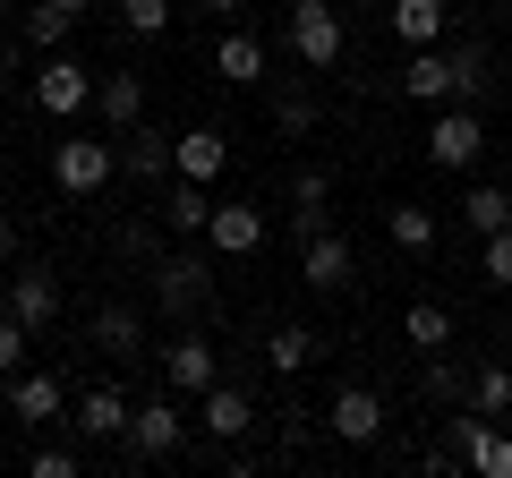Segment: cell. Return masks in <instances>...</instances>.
I'll return each mask as SVG.
<instances>
[{"label":"cell","mask_w":512,"mask_h":478,"mask_svg":"<svg viewBox=\"0 0 512 478\" xmlns=\"http://www.w3.org/2000/svg\"><path fill=\"white\" fill-rule=\"evenodd\" d=\"M461 222H470L478 239H487V231H512V197H504V188H487V180H478L470 197H461Z\"/></svg>","instance_id":"28"},{"label":"cell","mask_w":512,"mask_h":478,"mask_svg":"<svg viewBox=\"0 0 512 478\" xmlns=\"http://www.w3.org/2000/svg\"><path fill=\"white\" fill-rule=\"evenodd\" d=\"M402 333H410V342H419V350H444V342H453V316H444L436 299H419V308L402 316Z\"/></svg>","instance_id":"31"},{"label":"cell","mask_w":512,"mask_h":478,"mask_svg":"<svg viewBox=\"0 0 512 478\" xmlns=\"http://www.w3.org/2000/svg\"><path fill=\"white\" fill-rule=\"evenodd\" d=\"M171 154H180V180H197V188H214V180H222V163H231V146H222L214 129H188V137H171Z\"/></svg>","instance_id":"21"},{"label":"cell","mask_w":512,"mask_h":478,"mask_svg":"<svg viewBox=\"0 0 512 478\" xmlns=\"http://www.w3.org/2000/svg\"><path fill=\"white\" fill-rule=\"evenodd\" d=\"M444 444L461 453V470H478V478H512V436L487 419V410H453V419H444Z\"/></svg>","instance_id":"3"},{"label":"cell","mask_w":512,"mask_h":478,"mask_svg":"<svg viewBox=\"0 0 512 478\" xmlns=\"http://www.w3.org/2000/svg\"><path fill=\"white\" fill-rule=\"evenodd\" d=\"M35 103L52 111V120H77V111L94 103V77L77 69V60H60V52H52V60L35 69Z\"/></svg>","instance_id":"9"},{"label":"cell","mask_w":512,"mask_h":478,"mask_svg":"<svg viewBox=\"0 0 512 478\" xmlns=\"http://www.w3.org/2000/svg\"><path fill=\"white\" fill-rule=\"evenodd\" d=\"M402 94H410V103H427V111H444V103H453V52L419 43V52H410V69H402Z\"/></svg>","instance_id":"15"},{"label":"cell","mask_w":512,"mask_h":478,"mask_svg":"<svg viewBox=\"0 0 512 478\" xmlns=\"http://www.w3.org/2000/svg\"><path fill=\"white\" fill-rule=\"evenodd\" d=\"M470 410H487V419L512 410V368H504V359H487V368L470 376Z\"/></svg>","instance_id":"29"},{"label":"cell","mask_w":512,"mask_h":478,"mask_svg":"<svg viewBox=\"0 0 512 478\" xmlns=\"http://www.w3.org/2000/svg\"><path fill=\"white\" fill-rule=\"evenodd\" d=\"M205 248H214V257H256V248H265V214H256V205H214Z\"/></svg>","instance_id":"13"},{"label":"cell","mask_w":512,"mask_h":478,"mask_svg":"<svg viewBox=\"0 0 512 478\" xmlns=\"http://www.w3.org/2000/svg\"><path fill=\"white\" fill-rule=\"evenodd\" d=\"M205 222H214L205 188H197V180H171V188H163V231H205Z\"/></svg>","instance_id":"25"},{"label":"cell","mask_w":512,"mask_h":478,"mask_svg":"<svg viewBox=\"0 0 512 478\" xmlns=\"http://www.w3.org/2000/svg\"><path fill=\"white\" fill-rule=\"evenodd\" d=\"M291 205H299L291 231L316 239V231H325V205H333V180H325V171H299V180H291Z\"/></svg>","instance_id":"24"},{"label":"cell","mask_w":512,"mask_h":478,"mask_svg":"<svg viewBox=\"0 0 512 478\" xmlns=\"http://www.w3.org/2000/svg\"><path fill=\"white\" fill-rule=\"evenodd\" d=\"M291 52L308 69H333L342 60V9L333 0H291Z\"/></svg>","instance_id":"6"},{"label":"cell","mask_w":512,"mask_h":478,"mask_svg":"<svg viewBox=\"0 0 512 478\" xmlns=\"http://www.w3.org/2000/svg\"><path fill=\"white\" fill-rule=\"evenodd\" d=\"M0 43H9V0H0Z\"/></svg>","instance_id":"41"},{"label":"cell","mask_w":512,"mask_h":478,"mask_svg":"<svg viewBox=\"0 0 512 478\" xmlns=\"http://www.w3.org/2000/svg\"><path fill=\"white\" fill-rule=\"evenodd\" d=\"M52 9H69V18H86V9H94V0H52Z\"/></svg>","instance_id":"40"},{"label":"cell","mask_w":512,"mask_h":478,"mask_svg":"<svg viewBox=\"0 0 512 478\" xmlns=\"http://www.w3.org/2000/svg\"><path fill=\"white\" fill-rule=\"evenodd\" d=\"M265 368H274V376H299V368H316V333H308V325H282L274 342H265Z\"/></svg>","instance_id":"27"},{"label":"cell","mask_w":512,"mask_h":478,"mask_svg":"<svg viewBox=\"0 0 512 478\" xmlns=\"http://www.w3.org/2000/svg\"><path fill=\"white\" fill-rule=\"evenodd\" d=\"M299 282H308V291H350V282H359V257H350V239H342V231L299 239Z\"/></svg>","instance_id":"7"},{"label":"cell","mask_w":512,"mask_h":478,"mask_svg":"<svg viewBox=\"0 0 512 478\" xmlns=\"http://www.w3.org/2000/svg\"><path fill=\"white\" fill-rule=\"evenodd\" d=\"M69 427H77L86 444H111V436H128V402H120L111 385H86V402H77Z\"/></svg>","instance_id":"20"},{"label":"cell","mask_w":512,"mask_h":478,"mask_svg":"<svg viewBox=\"0 0 512 478\" xmlns=\"http://www.w3.org/2000/svg\"><path fill=\"white\" fill-rule=\"evenodd\" d=\"M52 180L69 188V197H94V188L120 180V146H103V137H60L52 146Z\"/></svg>","instance_id":"4"},{"label":"cell","mask_w":512,"mask_h":478,"mask_svg":"<svg viewBox=\"0 0 512 478\" xmlns=\"http://www.w3.org/2000/svg\"><path fill=\"white\" fill-rule=\"evenodd\" d=\"M154 308L163 316H205V299H214V257H197V248H180V257H154Z\"/></svg>","instance_id":"1"},{"label":"cell","mask_w":512,"mask_h":478,"mask_svg":"<svg viewBox=\"0 0 512 478\" xmlns=\"http://www.w3.org/2000/svg\"><path fill=\"white\" fill-rule=\"evenodd\" d=\"M197 427H205L214 444H239V436L256 427V402H248L239 385H222V376H214V385L197 393Z\"/></svg>","instance_id":"10"},{"label":"cell","mask_w":512,"mask_h":478,"mask_svg":"<svg viewBox=\"0 0 512 478\" xmlns=\"http://www.w3.org/2000/svg\"><path fill=\"white\" fill-rule=\"evenodd\" d=\"M120 26H128V35H163V26H171V0H120Z\"/></svg>","instance_id":"34"},{"label":"cell","mask_w":512,"mask_h":478,"mask_svg":"<svg viewBox=\"0 0 512 478\" xmlns=\"http://www.w3.org/2000/svg\"><path fill=\"white\" fill-rule=\"evenodd\" d=\"M86 342H94V350H111V359H146V316L128 308V299H111V308H94Z\"/></svg>","instance_id":"14"},{"label":"cell","mask_w":512,"mask_h":478,"mask_svg":"<svg viewBox=\"0 0 512 478\" xmlns=\"http://www.w3.org/2000/svg\"><path fill=\"white\" fill-rule=\"evenodd\" d=\"M18 257V214H9V205H0V265Z\"/></svg>","instance_id":"38"},{"label":"cell","mask_w":512,"mask_h":478,"mask_svg":"<svg viewBox=\"0 0 512 478\" xmlns=\"http://www.w3.org/2000/svg\"><path fill=\"white\" fill-rule=\"evenodd\" d=\"M9 419L18 427H52L60 419V385L52 376H9Z\"/></svg>","instance_id":"23"},{"label":"cell","mask_w":512,"mask_h":478,"mask_svg":"<svg viewBox=\"0 0 512 478\" xmlns=\"http://www.w3.org/2000/svg\"><path fill=\"white\" fill-rule=\"evenodd\" d=\"M274 129H282V137H308V129H316V94H308V86H282V94H274Z\"/></svg>","instance_id":"30"},{"label":"cell","mask_w":512,"mask_h":478,"mask_svg":"<svg viewBox=\"0 0 512 478\" xmlns=\"http://www.w3.org/2000/svg\"><path fill=\"white\" fill-rule=\"evenodd\" d=\"M86 470V453H69V444H43L35 453V478H77Z\"/></svg>","instance_id":"36"},{"label":"cell","mask_w":512,"mask_h":478,"mask_svg":"<svg viewBox=\"0 0 512 478\" xmlns=\"http://www.w3.org/2000/svg\"><path fill=\"white\" fill-rule=\"evenodd\" d=\"M384 18H393V35H402L410 52H419V43H444V18H453V0H393Z\"/></svg>","instance_id":"22"},{"label":"cell","mask_w":512,"mask_h":478,"mask_svg":"<svg viewBox=\"0 0 512 478\" xmlns=\"http://www.w3.org/2000/svg\"><path fill=\"white\" fill-rule=\"evenodd\" d=\"M94 111H103L111 129H137V120H146V77L137 69H103L94 77Z\"/></svg>","instance_id":"17"},{"label":"cell","mask_w":512,"mask_h":478,"mask_svg":"<svg viewBox=\"0 0 512 478\" xmlns=\"http://www.w3.org/2000/svg\"><path fill=\"white\" fill-rule=\"evenodd\" d=\"M427 393H436V402H470V376H461L453 359H427Z\"/></svg>","instance_id":"35"},{"label":"cell","mask_w":512,"mask_h":478,"mask_svg":"<svg viewBox=\"0 0 512 478\" xmlns=\"http://www.w3.org/2000/svg\"><path fill=\"white\" fill-rule=\"evenodd\" d=\"M0 137H9V120H0Z\"/></svg>","instance_id":"42"},{"label":"cell","mask_w":512,"mask_h":478,"mask_svg":"<svg viewBox=\"0 0 512 478\" xmlns=\"http://www.w3.org/2000/svg\"><path fill=\"white\" fill-rule=\"evenodd\" d=\"M478 154H487V111L444 103L436 120H427V163L436 171H478Z\"/></svg>","instance_id":"2"},{"label":"cell","mask_w":512,"mask_h":478,"mask_svg":"<svg viewBox=\"0 0 512 478\" xmlns=\"http://www.w3.org/2000/svg\"><path fill=\"white\" fill-rule=\"evenodd\" d=\"M325 427H333L342 444H376V436H384V402H376L367 385H342V393H333V410H325Z\"/></svg>","instance_id":"12"},{"label":"cell","mask_w":512,"mask_h":478,"mask_svg":"<svg viewBox=\"0 0 512 478\" xmlns=\"http://www.w3.org/2000/svg\"><path fill=\"white\" fill-rule=\"evenodd\" d=\"M359 9H376V0H359Z\"/></svg>","instance_id":"43"},{"label":"cell","mask_w":512,"mask_h":478,"mask_svg":"<svg viewBox=\"0 0 512 478\" xmlns=\"http://www.w3.org/2000/svg\"><path fill=\"white\" fill-rule=\"evenodd\" d=\"M214 77H222V86H265V43H256L248 26H222V43H214Z\"/></svg>","instance_id":"18"},{"label":"cell","mask_w":512,"mask_h":478,"mask_svg":"<svg viewBox=\"0 0 512 478\" xmlns=\"http://www.w3.org/2000/svg\"><path fill=\"white\" fill-rule=\"evenodd\" d=\"M120 180H137V188L180 180V154H171V137H154V129H120Z\"/></svg>","instance_id":"8"},{"label":"cell","mask_w":512,"mask_h":478,"mask_svg":"<svg viewBox=\"0 0 512 478\" xmlns=\"http://www.w3.org/2000/svg\"><path fill=\"white\" fill-rule=\"evenodd\" d=\"M69 9H52V0H43V9H26V43H35V52H60V43H69Z\"/></svg>","instance_id":"32"},{"label":"cell","mask_w":512,"mask_h":478,"mask_svg":"<svg viewBox=\"0 0 512 478\" xmlns=\"http://www.w3.org/2000/svg\"><path fill=\"white\" fill-rule=\"evenodd\" d=\"M478 265H487L495 291H512V231H487V239H478Z\"/></svg>","instance_id":"33"},{"label":"cell","mask_w":512,"mask_h":478,"mask_svg":"<svg viewBox=\"0 0 512 478\" xmlns=\"http://www.w3.org/2000/svg\"><path fill=\"white\" fill-rule=\"evenodd\" d=\"M9 316H18L26 333H43L60 316V282L43 274V265H18V282H9Z\"/></svg>","instance_id":"16"},{"label":"cell","mask_w":512,"mask_h":478,"mask_svg":"<svg viewBox=\"0 0 512 478\" xmlns=\"http://www.w3.org/2000/svg\"><path fill=\"white\" fill-rule=\"evenodd\" d=\"M163 376H171V393H205L222 376V359L205 333H180V342H163Z\"/></svg>","instance_id":"11"},{"label":"cell","mask_w":512,"mask_h":478,"mask_svg":"<svg viewBox=\"0 0 512 478\" xmlns=\"http://www.w3.org/2000/svg\"><path fill=\"white\" fill-rule=\"evenodd\" d=\"M384 239L410 248V257H427V248H436V214H427V205H393V214H384Z\"/></svg>","instance_id":"26"},{"label":"cell","mask_w":512,"mask_h":478,"mask_svg":"<svg viewBox=\"0 0 512 478\" xmlns=\"http://www.w3.org/2000/svg\"><path fill=\"white\" fill-rule=\"evenodd\" d=\"M18 368H26V325L0 316V376H18Z\"/></svg>","instance_id":"37"},{"label":"cell","mask_w":512,"mask_h":478,"mask_svg":"<svg viewBox=\"0 0 512 478\" xmlns=\"http://www.w3.org/2000/svg\"><path fill=\"white\" fill-rule=\"evenodd\" d=\"M197 9H214V18H222V26H231V18H239V0H197Z\"/></svg>","instance_id":"39"},{"label":"cell","mask_w":512,"mask_h":478,"mask_svg":"<svg viewBox=\"0 0 512 478\" xmlns=\"http://www.w3.org/2000/svg\"><path fill=\"white\" fill-rule=\"evenodd\" d=\"M188 427H197V419H188L180 402H163V393H154V402L128 410V453H137V461H171V453L188 444Z\"/></svg>","instance_id":"5"},{"label":"cell","mask_w":512,"mask_h":478,"mask_svg":"<svg viewBox=\"0 0 512 478\" xmlns=\"http://www.w3.org/2000/svg\"><path fill=\"white\" fill-rule=\"evenodd\" d=\"M453 103H470V111L495 103V60H487V43H453Z\"/></svg>","instance_id":"19"}]
</instances>
